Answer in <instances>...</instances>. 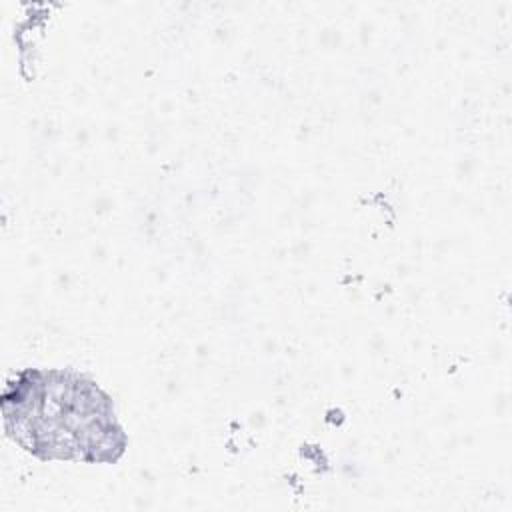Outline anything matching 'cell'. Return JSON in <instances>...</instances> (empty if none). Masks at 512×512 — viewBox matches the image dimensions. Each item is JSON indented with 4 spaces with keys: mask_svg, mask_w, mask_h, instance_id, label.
<instances>
[{
    "mask_svg": "<svg viewBox=\"0 0 512 512\" xmlns=\"http://www.w3.org/2000/svg\"><path fill=\"white\" fill-rule=\"evenodd\" d=\"M6 434L42 460L116 462L126 436L110 398L68 370L28 368L2 394Z\"/></svg>",
    "mask_w": 512,
    "mask_h": 512,
    "instance_id": "1",
    "label": "cell"
}]
</instances>
